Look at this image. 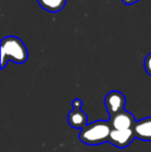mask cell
<instances>
[{"label":"cell","mask_w":151,"mask_h":152,"mask_svg":"<svg viewBox=\"0 0 151 152\" xmlns=\"http://www.w3.org/2000/svg\"><path fill=\"white\" fill-rule=\"evenodd\" d=\"M28 59V50L25 44L17 36H6L1 40V69L8 61L17 64L24 63Z\"/></svg>","instance_id":"cell-1"},{"label":"cell","mask_w":151,"mask_h":152,"mask_svg":"<svg viewBox=\"0 0 151 152\" xmlns=\"http://www.w3.org/2000/svg\"><path fill=\"white\" fill-rule=\"evenodd\" d=\"M112 126L109 121L96 120L92 123H88L83 129L80 130L79 139L81 142L90 146L105 144L109 141Z\"/></svg>","instance_id":"cell-2"},{"label":"cell","mask_w":151,"mask_h":152,"mask_svg":"<svg viewBox=\"0 0 151 152\" xmlns=\"http://www.w3.org/2000/svg\"><path fill=\"white\" fill-rule=\"evenodd\" d=\"M104 102H105V107L110 117H113L125 110L126 98H125L124 94L121 93L120 91L113 90L107 93Z\"/></svg>","instance_id":"cell-3"},{"label":"cell","mask_w":151,"mask_h":152,"mask_svg":"<svg viewBox=\"0 0 151 152\" xmlns=\"http://www.w3.org/2000/svg\"><path fill=\"white\" fill-rule=\"evenodd\" d=\"M136 139L133 129H112L108 143L118 148H126Z\"/></svg>","instance_id":"cell-4"},{"label":"cell","mask_w":151,"mask_h":152,"mask_svg":"<svg viewBox=\"0 0 151 152\" xmlns=\"http://www.w3.org/2000/svg\"><path fill=\"white\" fill-rule=\"evenodd\" d=\"M109 122L112 126V129H133L136 119L131 113L124 110L113 117H110Z\"/></svg>","instance_id":"cell-5"},{"label":"cell","mask_w":151,"mask_h":152,"mask_svg":"<svg viewBox=\"0 0 151 152\" xmlns=\"http://www.w3.org/2000/svg\"><path fill=\"white\" fill-rule=\"evenodd\" d=\"M136 138L142 141H151V117H146L136 121L133 127Z\"/></svg>","instance_id":"cell-6"},{"label":"cell","mask_w":151,"mask_h":152,"mask_svg":"<svg viewBox=\"0 0 151 152\" xmlns=\"http://www.w3.org/2000/svg\"><path fill=\"white\" fill-rule=\"evenodd\" d=\"M67 122L71 127L81 130L88 124V116L83 110H73L67 115Z\"/></svg>","instance_id":"cell-7"},{"label":"cell","mask_w":151,"mask_h":152,"mask_svg":"<svg viewBox=\"0 0 151 152\" xmlns=\"http://www.w3.org/2000/svg\"><path fill=\"white\" fill-rule=\"evenodd\" d=\"M42 8L50 12H58L64 7L66 0H37Z\"/></svg>","instance_id":"cell-8"},{"label":"cell","mask_w":151,"mask_h":152,"mask_svg":"<svg viewBox=\"0 0 151 152\" xmlns=\"http://www.w3.org/2000/svg\"><path fill=\"white\" fill-rule=\"evenodd\" d=\"M144 68H145L146 72L151 76V53L146 56L145 60H144Z\"/></svg>","instance_id":"cell-9"},{"label":"cell","mask_w":151,"mask_h":152,"mask_svg":"<svg viewBox=\"0 0 151 152\" xmlns=\"http://www.w3.org/2000/svg\"><path fill=\"white\" fill-rule=\"evenodd\" d=\"M71 107H73V110H82L83 102L80 98H75L71 102Z\"/></svg>","instance_id":"cell-10"},{"label":"cell","mask_w":151,"mask_h":152,"mask_svg":"<svg viewBox=\"0 0 151 152\" xmlns=\"http://www.w3.org/2000/svg\"><path fill=\"white\" fill-rule=\"evenodd\" d=\"M121 1L124 4H126V5H131V4L136 3V2L140 1V0H121Z\"/></svg>","instance_id":"cell-11"}]
</instances>
